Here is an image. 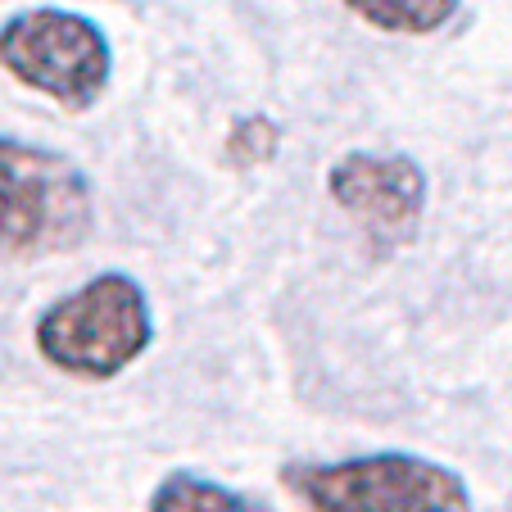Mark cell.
I'll list each match as a JSON object with an SVG mask.
<instances>
[{
    "instance_id": "6da1fadb",
    "label": "cell",
    "mask_w": 512,
    "mask_h": 512,
    "mask_svg": "<svg viewBox=\"0 0 512 512\" xmlns=\"http://www.w3.org/2000/svg\"><path fill=\"white\" fill-rule=\"evenodd\" d=\"M155 318L136 277L100 272L37 318V354L82 381H109L150 349Z\"/></svg>"
},
{
    "instance_id": "7a4b0ae2",
    "label": "cell",
    "mask_w": 512,
    "mask_h": 512,
    "mask_svg": "<svg viewBox=\"0 0 512 512\" xmlns=\"http://www.w3.org/2000/svg\"><path fill=\"white\" fill-rule=\"evenodd\" d=\"M96 204L73 159L0 136V259H46L87 241Z\"/></svg>"
},
{
    "instance_id": "3957f363",
    "label": "cell",
    "mask_w": 512,
    "mask_h": 512,
    "mask_svg": "<svg viewBox=\"0 0 512 512\" xmlns=\"http://www.w3.org/2000/svg\"><path fill=\"white\" fill-rule=\"evenodd\" d=\"M281 485L309 512H472L463 476L422 454L295 463L281 472Z\"/></svg>"
},
{
    "instance_id": "277c9868",
    "label": "cell",
    "mask_w": 512,
    "mask_h": 512,
    "mask_svg": "<svg viewBox=\"0 0 512 512\" xmlns=\"http://www.w3.org/2000/svg\"><path fill=\"white\" fill-rule=\"evenodd\" d=\"M0 68L28 91H41L55 105L91 109L109 91L114 78V50L100 23L73 10H23L0 28Z\"/></svg>"
},
{
    "instance_id": "5b68a950",
    "label": "cell",
    "mask_w": 512,
    "mask_h": 512,
    "mask_svg": "<svg viewBox=\"0 0 512 512\" xmlns=\"http://www.w3.org/2000/svg\"><path fill=\"white\" fill-rule=\"evenodd\" d=\"M327 191L354 223L368 227L377 245L413 241L426 209V173L408 155L349 150L327 173Z\"/></svg>"
},
{
    "instance_id": "8992f818",
    "label": "cell",
    "mask_w": 512,
    "mask_h": 512,
    "mask_svg": "<svg viewBox=\"0 0 512 512\" xmlns=\"http://www.w3.org/2000/svg\"><path fill=\"white\" fill-rule=\"evenodd\" d=\"M150 512H272L268 503H254L227 485L195 472H168L150 494Z\"/></svg>"
},
{
    "instance_id": "52a82bcc",
    "label": "cell",
    "mask_w": 512,
    "mask_h": 512,
    "mask_svg": "<svg viewBox=\"0 0 512 512\" xmlns=\"http://www.w3.org/2000/svg\"><path fill=\"white\" fill-rule=\"evenodd\" d=\"M358 19H368L372 28L395 32V37H426L440 32L458 14L463 0H340Z\"/></svg>"
},
{
    "instance_id": "ba28073f",
    "label": "cell",
    "mask_w": 512,
    "mask_h": 512,
    "mask_svg": "<svg viewBox=\"0 0 512 512\" xmlns=\"http://www.w3.org/2000/svg\"><path fill=\"white\" fill-rule=\"evenodd\" d=\"M272 145H277V127H272L268 118H245L232 132V159L254 164V159H268Z\"/></svg>"
}]
</instances>
